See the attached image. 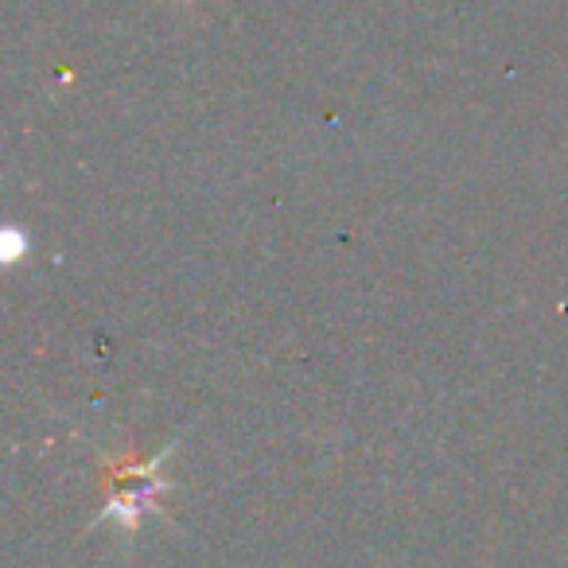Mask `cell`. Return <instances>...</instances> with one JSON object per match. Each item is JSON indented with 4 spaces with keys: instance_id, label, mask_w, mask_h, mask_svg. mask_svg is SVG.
<instances>
[{
    "instance_id": "cell-2",
    "label": "cell",
    "mask_w": 568,
    "mask_h": 568,
    "mask_svg": "<svg viewBox=\"0 0 568 568\" xmlns=\"http://www.w3.org/2000/svg\"><path fill=\"white\" fill-rule=\"evenodd\" d=\"M24 245H28V237L20 234L17 226H9V230H4V261H9V265H17V261H20V253H24Z\"/></svg>"
},
{
    "instance_id": "cell-1",
    "label": "cell",
    "mask_w": 568,
    "mask_h": 568,
    "mask_svg": "<svg viewBox=\"0 0 568 568\" xmlns=\"http://www.w3.org/2000/svg\"><path fill=\"white\" fill-rule=\"evenodd\" d=\"M175 444L160 448V456L144 459V464H133V459H110L105 464V479H110V506L94 518V526L102 521H118L125 534H136L144 521V514L156 506L160 490H168V479L160 475V467L172 459Z\"/></svg>"
}]
</instances>
